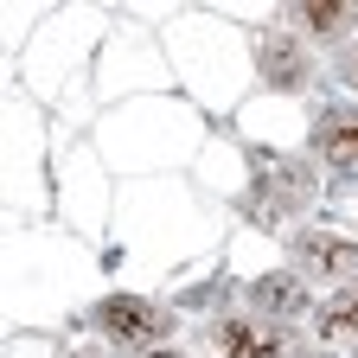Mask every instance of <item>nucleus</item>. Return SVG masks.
Instances as JSON below:
<instances>
[{
  "mask_svg": "<svg viewBox=\"0 0 358 358\" xmlns=\"http://www.w3.org/2000/svg\"><path fill=\"white\" fill-rule=\"evenodd\" d=\"M71 358H83V352H71Z\"/></svg>",
  "mask_w": 358,
  "mask_h": 358,
  "instance_id": "obj_12",
  "label": "nucleus"
},
{
  "mask_svg": "<svg viewBox=\"0 0 358 358\" xmlns=\"http://www.w3.org/2000/svg\"><path fill=\"white\" fill-rule=\"evenodd\" d=\"M211 339L224 358H307L301 333L282 320H262V313H231V320L211 327Z\"/></svg>",
  "mask_w": 358,
  "mask_h": 358,
  "instance_id": "obj_3",
  "label": "nucleus"
},
{
  "mask_svg": "<svg viewBox=\"0 0 358 358\" xmlns=\"http://www.w3.org/2000/svg\"><path fill=\"white\" fill-rule=\"evenodd\" d=\"M256 71H262V90H282V96H294V90L313 83V58H307V45H301L294 32H275V26L256 38Z\"/></svg>",
  "mask_w": 358,
  "mask_h": 358,
  "instance_id": "obj_4",
  "label": "nucleus"
},
{
  "mask_svg": "<svg viewBox=\"0 0 358 358\" xmlns=\"http://www.w3.org/2000/svg\"><path fill=\"white\" fill-rule=\"evenodd\" d=\"M313 166L294 160V154H268V148H250V192H243V211L268 231H282L288 217H301L313 205Z\"/></svg>",
  "mask_w": 358,
  "mask_h": 358,
  "instance_id": "obj_1",
  "label": "nucleus"
},
{
  "mask_svg": "<svg viewBox=\"0 0 358 358\" xmlns=\"http://www.w3.org/2000/svg\"><path fill=\"white\" fill-rule=\"evenodd\" d=\"M313 154L333 166H358V109H320L313 115Z\"/></svg>",
  "mask_w": 358,
  "mask_h": 358,
  "instance_id": "obj_7",
  "label": "nucleus"
},
{
  "mask_svg": "<svg viewBox=\"0 0 358 358\" xmlns=\"http://www.w3.org/2000/svg\"><path fill=\"white\" fill-rule=\"evenodd\" d=\"M320 339H333V345H358V282H345L339 301L320 313Z\"/></svg>",
  "mask_w": 358,
  "mask_h": 358,
  "instance_id": "obj_9",
  "label": "nucleus"
},
{
  "mask_svg": "<svg viewBox=\"0 0 358 358\" xmlns=\"http://www.w3.org/2000/svg\"><path fill=\"white\" fill-rule=\"evenodd\" d=\"M141 358H192V352H179V345H154V352H141Z\"/></svg>",
  "mask_w": 358,
  "mask_h": 358,
  "instance_id": "obj_10",
  "label": "nucleus"
},
{
  "mask_svg": "<svg viewBox=\"0 0 358 358\" xmlns=\"http://www.w3.org/2000/svg\"><path fill=\"white\" fill-rule=\"evenodd\" d=\"M288 26H301L307 38H320V45H339L358 26V0H313V7H294L288 13Z\"/></svg>",
  "mask_w": 358,
  "mask_h": 358,
  "instance_id": "obj_8",
  "label": "nucleus"
},
{
  "mask_svg": "<svg viewBox=\"0 0 358 358\" xmlns=\"http://www.w3.org/2000/svg\"><path fill=\"white\" fill-rule=\"evenodd\" d=\"M345 83H352V90H358V52H352V58H345Z\"/></svg>",
  "mask_w": 358,
  "mask_h": 358,
  "instance_id": "obj_11",
  "label": "nucleus"
},
{
  "mask_svg": "<svg viewBox=\"0 0 358 358\" xmlns=\"http://www.w3.org/2000/svg\"><path fill=\"white\" fill-rule=\"evenodd\" d=\"M90 327H96L103 339H115V345H128L134 358H141V352L166 345L173 313H166L160 301H141V294H109V301H96V307H90Z\"/></svg>",
  "mask_w": 358,
  "mask_h": 358,
  "instance_id": "obj_2",
  "label": "nucleus"
},
{
  "mask_svg": "<svg viewBox=\"0 0 358 358\" xmlns=\"http://www.w3.org/2000/svg\"><path fill=\"white\" fill-rule=\"evenodd\" d=\"M313 294H307V275H262L250 282V313H262V320H294V313H307Z\"/></svg>",
  "mask_w": 358,
  "mask_h": 358,
  "instance_id": "obj_6",
  "label": "nucleus"
},
{
  "mask_svg": "<svg viewBox=\"0 0 358 358\" xmlns=\"http://www.w3.org/2000/svg\"><path fill=\"white\" fill-rule=\"evenodd\" d=\"M358 268V243L339 237V231H301L294 237V275H313V282H345Z\"/></svg>",
  "mask_w": 358,
  "mask_h": 358,
  "instance_id": "obj_5",
  "label": "nucleus"
}]
</instances>
